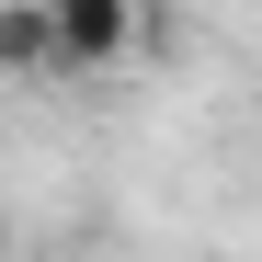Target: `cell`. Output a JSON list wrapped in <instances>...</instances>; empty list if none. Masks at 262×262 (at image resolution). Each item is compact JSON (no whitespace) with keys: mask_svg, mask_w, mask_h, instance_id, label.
<instances>
[{"mask_svg":"<svg viewBox=\"0 0 262 262\" xmlns=\"http://www.w3.org/2000/svg\"><path fill=\"white\" fill-rule=\"evenodd\" d=\"M34 12L57 34V69H103L137 46V0H34Z\"/></svg>","mask_w":262,"mask_h":262,"instance_id":"cell-1","label":"cell"},{"mask_svg":"<svg viewBox=\"0 0 262 262\" xmlns=\"http://www.w3.org/2000/svg\"><path fill=\"white\" fill-rule=\"evenodd\" d=\"M0 69H57V34H46V12H34V0H0Z\"/></svg>","mask_w":262,"mask_h":262,"instance_id":"cell-2","label":"cell"}]
</instances>
